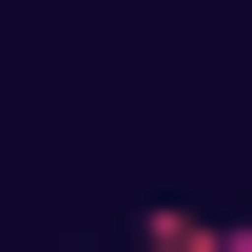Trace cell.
I'll return each instance as SVG.
<instances>
[{
  "label": "cell",
  "instance_id": "obj_1",
  "mask_svg": "<svg viewBox=\"0 0 252 252\" xmlns=\"http://www.w3.org/2000/svg\"><path fill=\"white\" fill-rule=\"evenodd\" d=\"M156 252H233V233H156Z\"/></svg>",
  "mask_w": 252,
  "mask_h": 252
}]
</instances>
